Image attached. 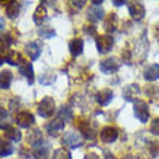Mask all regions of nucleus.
<instances>
[{"instance_id": "nucleus-1", "label": "nucleus", "mask_w": 159, "mask_h": 159, "mask_svg": "<svg viewBox=\"0 0 159 159\" xmlns=\"http://www.w3.org/2000/svg\"><path fill=\"white\" fill-rule=\"evenodd\" d=\"M55 111V101L52 97H45V98H42L39 101L38 104V114L41 117H51Z\"/></svg>"}, {"instance_id": "nucleus-2", "label": "nucleus", "mask_w": 159, "mask_h": 159, "mask_svg": "<svg viewBox=\"0 0 159 159\" xmlns=\"http://www.w3.org/2000/svg\"><path fill=\"white\" fill-rule=\"evenodd\" d=\"M133 113L139 121L146 123L149 120V107H148L146 101L143 100H136L133 103Z\"/></svg>"}, {"instance_id": "nucleus-3", "label": "nucleus", "mask_w": 159, "mask_h": 159, "mask_svg": "<svg viewBox=\"0 0 159 159\" xmlns=\"http://www.w3.org/2000/svg\"><path fill=\"white\" fill-rule=\"evenodd\" d=\"M62 142H64V145L67 148H70V149H75V148H80L83 145V138H81V134L74 132V130H68V132H65V134H64Z\"/></svg>"}, {"instance_id": "nucleus-4", "label": "nucleus", "mask_w": 159, "mask_h": 159, "mask_svg": "<svg viewBox=\"0 0 159 159\" xmlns=\"http://www.w3.org/2000/svg\"><path fill=\"white\" fill-rule=\"evenodd\" d=\"M119 138V130L114 126H106L100 130V139L103 143H113Z\"/></svg>"}, {"instance_id": "nucleus-5", "label": "nucleus", "mask_w": 159, "mask_h": 159, "mask_svg": "<svg viewBox=\"0 0 159 159\" xmlns=\"http://www.w3.org/2000/svg\"><path fill=\"white\" fill-rule=\"evenodd\" d=\"M120 68V62H119L117 58H107L104 61H100V71L104 72V74H114V72L119 71Z\"/></svg>"}, {"instance_id": "nucleus-6", "label": "nucleus", "mask_w": 159, "mask_h": 159, "mask_svg": "<svg viewBox=\"0 0 159 159\" xmlns=\"http://www.w3.org/2000/svg\"><path fill=\"white\" fill-rule=\"evenodd\" d=\"M30 146H32V152H34V156L36 159H45L49 153V143L45 142L43 139L34 143V145H30Z\"/></svg>"}, {"instance_id": "nucleus-7", "label": "nucleus", "mask_w": 159, "mask_h": 159, "mask_svg": "<svg viewBox=\"0 0 159 159\" xmlns=\"http://www.w3.org/2000/svg\"><path fill=\"white\" fill-rule=\"evenodd\" d=\"M113 38L110 35H100L97 36V49L100 54H107L111 48H113Z\"/></svg>"}, {"instance_id": "nucleus-8", "label": "nucleus", "mask_w": 159, "mask_h": 159, "mask_svg": "<svg viewBox=\"0 0 159 159\" xmlns=\"http://www.w3.org/2000/svg\"><path fill=\"white\" fill-rule=\"evenodd\" d=\"M64 129V120L62 119H52V120H49L48 123H46L45 126V130L48 132V134H51V136H58L59 132H62Z\"/></svg>"}, {"instance_id": "nucleus-9", "label": "nucleus", "mask_w": 159, "mask_h": 159, "mask_svg": "<svg viewBox=\"0 0 159 159\" xmlns=\"http://www.w3.org/2000/svg\"><path fill=\"white\" fill-rule=\"evenodd\" d=\"M17 68H19V72H20L22 75H23L26 80H28L29 85H32V84H34V81H35V77H34V68H32V64L28 62V61H25V59H22L20 64L17 65Z\"/></svg>"}, {"instance_id": "nucleus-10", "label": "nucleus", "mask_w": 159, "mask_h": 159, "mask_svg": "<svg viewBox=\"0 0 159 159\" xmlns=\"http://www.w3.org/2000/svg\"><path fill=\"white\" fill-rule=\"evenodd\" d=\"M25 52L30 59H34V61L35 59H38L39 55H41V52H42L41 41H32V42H29V43H26Z\"/></svg>"}, {"instance_id": "nucleus-11", "label": "nucleus", "mask_w": 159, "mask_h": 159, "mask_svg": "<svg viewBox=\"0 0 159 159\" xmlns=\"http://www.w3.org/2000/svg\"><path fill=\"white\" fill-rule=\"evenodd\" d=\"M16 123L19 127L28 129V127H30L35 123V117H34V114L29 113V111H20L16 116Z\"/></svg>"}, {"instance_id": "nucleus-12", "label": "nucleus", "mask_w": 159, "mask_h": 159, "mask_svg": "<svg viewBox=\"0 0 159 159\" xmlns=\"http://www.w3.org/2000/svg\"><path fill=\"white\" fill-rule=\"evenodd\" d=\"M145 6H143L140 2H133V3H129V13L130 16L133 17L134 20H140L145 16Z\"/></svg>"}, {"instance_id": "nucleus-13", "label": "nucleus", "mask_w": 159, "mask_h": 159, "mask_svg": "<svg viewBox=\"0 0 159 159\" xmlns=\"http://www.w3.org/2000/svg\"><path fill=\"white\" fill-rule=\"evenodd\" d=\"M87 17L90 22H98L104 17V10H103L100 4H93L91 7L88 9Z\"/></svg>"}, {"instance_id": "nucleus-14", "label": "nucleus", "mask_w": 159, "mask_h": 159, "mask_svg": "<svg viewBox=\"0 0 159 159\" xmlns=\"http://www.w3.org/2000/svg\"><path fill=\"white\" fill-rule=\"evenodd\" d=\"M139 93H140V90H139V85L138 84H130V85H126L125 90H123V97L126 98V101H136L138 98L136 97L139 96Z\"/></svg>"}, {"instance_id": "nucleus-15", "label": "nucleus", "mask_w": 159, "mask_h": 159, "mask_svg": "<svg viewBox=\"0 0 159 159\" xmlns=\"http://www.w3.org/2000/svg\"><path fill=\"white\" fill-rule=\"evenodd\" d=\"M78 129L83 132V134L87 139H94V138H96V130H94V127L91 126L90 120L78 121Z\"/></svg>"}, {"instance_id": "nucleus-16", "label": "nucleus", "mask_w": 159, "mask_h": 159, "mask_svg": "<svg viewBox=\"0 0 159 159\" xmlns=\"http://www.w3.org/2000/svg\"><path fill=\"white\" fill-rule=\"evenodd\" d=\"M111 100H113V91H111L110 88L100 90L98 94H97V103L100 106H107Z\"/></svg>"}, {"instance_id": "nucleus-17", "label": "nucleus", "mask_w": 159, "mask_h": 159, "mask_svg": "<svg viewBox=\"0 0 159 159\" xmlns=\"http://www.w3.org/2000/svg\"><path fill=\"white\" fill-rule=\"evenodd\" d=\"M143 77L146 81H155V80L159 78V65L158 64H152L145 70L143 72Z\"/></svg>"}, {"instance_id": "nucleus-18", "label": "nucleus", "mask_w": 159, "mask_h": 159, "mask_svg": "<svg viewBox=\"0 0 159 159\" xmlns=\"http://www.w3.org/2000/svg\"><path fill=\"white\" fill-rule=\"evenodd\" d=\"M20 12V3L19 2H9L6 6V15L9 19H16Z\"/></svg>"}, {"instance_id": "nucleus-19", "label": "nucleus", "mask_w": 159, "mask_h": 159, "mask_svg": "<svg viewBox=\"0 0 159 159\" xmlns=\"http://www.w3.org/2000/svg\"><path fill=\"white\" fill-rule=\"evenodd\" d=\"M83 49H84L83 39L75 38V39H72V41L70 42V52H71L72 57H78V55H81Z\"/></svg>"}, {"instance_id": "nucleus-20", "label": "nucleus", "mask_w": 159, "mask_h": 159, "mask_svg": "<svg viewBox=\"0 0 159 159\" xmlns=\"http://www.w3.org/2000/svg\"><path fill=\"white\" fill-rule=\"evenodd\" d=\"M13 81V74L7 70H3V71L0 72V88H3V90H7L10 87V84Z\"/></svg>"}, {"instance_id": "nucleus-21", "label": "nucleus", "mask_w": 159, "mask_h": 159, "mask_svg": "<svg viewBox=\"0 0 159 159\" xmlns=\"http://www.w3.org/2000/svg\"><path fill=\"white\" fill-rule=\"evenodd\" d=\"M117 15L116 13H111V15H109V16L104 19V29L107 30V32H114L116 30V28H117Z\"/></svg>"}, {"instance_id": "nucleus-22", "label": "nucleus", "mask_w": 159, "mask_h": 159, "mask_svg": "<svg viewBox=\"0 0 159 159\" xmlns=\"http://www.w3.org/2000/svg\"><path fill=\"white\" fill-rule=\"evenodd\" d=\"M46 15H48V13H46V7L42 6V3H41L34 13V22L36 25H42V22L46 19Z\"/></svg>"}, {"instance_id": "nucleus-23", "label": "nucleus", "mask_w": 159, "mask_h": 159, "mask_svg": "<svg viewBox=\"0 0 159 159\" xmlns=\"http://www.w3.org/2000/svg\"><path fill=\"white\" fill-rule=\"evenodd\" d=\"M4 61L6 62H9L10 65H19L22 61V57L19 54H17L16 51H9L7 55L4 57Z\"/></svg>"}, {"instance_id": "nucleus-24", "label": "nucleus", "mask_w": 159, "mask_h": 159, "mask_svg": "<svg viewBox=\"0 0 159 159\" xmlns=\"http://www.w3.org/2000/svg\"><path fill=\"white\" fill-rule=\"evenodd\" d=\"M51 159H72V158H71L70 151H67L65 148H59V149H55L54 151Z\"/></svg>"}, {"instance_id": "nucleus-25", "label": "nucleus", "mask_w": 159, "mask_h": 159, "mask_svg": "<svg viewBox=\"0 0 159 159\" xmlns=\"http://www.w3.org/2000/svg\"><path fill=\"white\" fill-rule=\"evenodd\" d=\"M6 138L12 142H19L22 138V133L19 132V129H15V127H9L6 130Z\"/></svg>"}, {"instance_id": "nucleus-26", "label": "nucleus", "mask_w": 159, "mask_h": 159, "mask_svg": "<svg viewBox=\"0 0 159 159\" xmlns=\"http://www.w3.org/2000/svg\"><path fill=\"white\" fill-rule=\"evenodd\" d=\"M38 34L39 36H42L43 39H51L55 36V30L54 28H51V26H42L38 29Z\"/></svg>"}, {"instance_id": "nucleus-27", "label": "nucleus", "mask_w": 159, "mask_h": 159, "mask_svg": "<svg viewBox=\"0 0 159 159\" xmlns=\"http://www.w3.org/2000/svg\"><path fill=\"white\" fill-rule=\"evenodd\" d=\"M10 126H9V113L6 111V109L0 107V129L7 130Z\"/></svg>"}, {"instance_id": "nucleus-28", "label": "nucleus", "mask_w": 159, "mask_h": 159, "mask_svg": "<svg viewBox=\"0 0 159 159\" xmlns=\"http://www.w3.org/2000/svg\"><path fill=\"white\" fill-rule=\"evenodd\" d=\"M12 38H10V35L6 34V35H2L0 36V52H4V51H7V48L12 45Z\"/></svg>"}, {"instance_id": "nucleus-29", "label": "nucleus", "mask_w": 159, "mask_h": 159, "mask_svg": "<svg viewBox=\"0 0 159 159\" xmlns=\"http://www.w3.org/2000/svg\"><path fill=\"white\" fill-rule=\"evenodd\" d=\"M13 153V146L12 143H7V142H3L2 146H0V156H9Z\"/></svg>"}, {"instance_id": "nucleus-30", "label": "nucleus", "mask_w": 159, "mask_h": 159, "mask_svg": "<svg viewBox=\"0 0 159 159\" xmlns=\"http://www.w3.org/2000/svg\"><path fill=\"white\" fill-rule=\"evenodd\" d=\"M59 116H61L59 119H62V120H64V117H65V121L71 120L72 119V110L70 109V107H65V106H64L62 109L59 110Z\"/></svg>"}, {"instance_id": "nucleus-31", "label": "nucleus", "mask_w": 159, "mask_h": 159, "mask_svg": "<svg viewBox=\"0 0 159 159\" xmlns=\"http://www.w3.org/2000/svg\"><path fill=\"white\" fill-rule=\"evenodd\" d=\"M149 132L153 134H158L159 136V117L155 119V120L151 123V129H149Z\"/></svg>"}, {"instance_id": "nucleus-32", "label": "nucleus", "mask_w": 159, "mask_h": 159, "mask_svg": "<svg viewBox=\"0 0 159 159\" xmlns=\"http://www.w3.org/2000/svg\"><path fill=\"white\" fill-rule=\"evenodd\" d=\"M152 156H159V142H153L151 145Z\"/></svg>"}, {"instance_id": "nucleus-33", "label": "nucleus", "mask_w": 159, "mask_h": 159, "mask_svg": "<svg viewBox=\"0 0 159 159\" xmlns=\"http://www.w3.org/2000/svg\"><path fill=\"white\" fill-rule=\"evenodd\" d=\"M85 34H90V35H94L96 34V28L94 26H85Z\"/></svg>"}, {"instance_id": "nucleus-34", "label": "nucleus", "mask_w": 159, "mask_h": 159, "mask_svg": "<svg viewBox=\"0 0 159 159\" xmlns=\"http://www.w3.org/2000/svg\"><path fill=\"white\" fill-rule=\"evenodd\" d=\"M85 159H100V158H98V155H97V153L90 152V153H87V155H85Z\"/></svg>"}, {"instance_id": "nucleus-35", "label": "nucleus", "mask_w": 159, "mask_h": 159, "mask_svg": "<svg viewBox=\"0 0 159 159\" xmlns=\"http://www.w3.org/2000/svg\"><path fill=\"white\" fill-rule=\"evenodd\" d=\"M3 28H4V19L0 16V30H3Z\"/></svg>"}, {"instance_id": "nucleus-36", "label": "nucleus", "mask_w": 159, "mask_h": 159, "mask_svg": "<svg viewBox=\"0 0 159 159\" xmlns=\"http://www.w3.org/2000/svg\"><path fill=\"white\" fill-rule=\"evenodd\" d=\"M123 159H139V158H136V156H134V155H126Z\"/></svg>"}, {"instance_id": "nucleus-37", "label": "nucleus", "mask_w": 159, "mask_h": 159, "mask_svg": "<svg viewBox=\"0 0 159 159\" xmlns=\"http://www.w3.org/2000/svg\"><path fill=\"white\" fill-rule=\"evenodd\" d=\"M114 6H121V4H126V2H113Z\"/></svg>"}, {"instance_id": "nucleus-38", "label": "nucleus", "mask_w": 159, "mask_h": 159, "mask_svg": "<svg viewBox=\"0 0 159 159\" xmlns=\"http://www.w3.org/2000/svg\"><path fill=\"white\" fill-rule=\"evenodd\" d=\"M104 159H116V158H114L113 155H110V153H107V155H106V158H104Z\"/></svg>"}, {"instance_id": "nucleus-39", "label": "nucleus", "mask_w": 159, "mask_h": 159, "mask_svg": "<svg viewBox=\"0 0 159 159\" xmlns=\"http://www.w3.org/2000/svg\"><path fill=\"white\" fill-rule=\"evenodd\" d=\"M3 62H4V58H2V57H0V65H2Z\"/></svg>"}, {"instance_id": "nucleus-40", "label": "nucleus", "mask_w": 159, "mask_h": 159, "mask_svg": "<svg viewBox=\"0 0 159 159\" xmlns=\"http://www.w3.org/2000/svg\"><path fill=\"white\" fill-rule=\"evenodd\" d=\"M3 142H4V140H3L2 138H0V146H2V143H3Z\"/></svg>"}]
</instances>
